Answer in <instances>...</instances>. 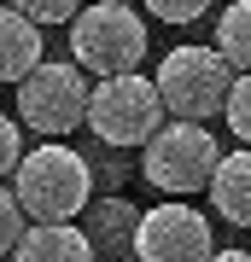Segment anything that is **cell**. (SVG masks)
I'll return each mask as SVG.
<instances>
[{
	"label": "cell",
	"instance_id": "obj_13",
	"mask_svg": "<svg viewBox=\"0 0 251 262\" xmlns=\"http://www.w3.org/2000/svg\"><path fill=\"white\" fill-rule=\"evenodd\" d=\"M24 227H29V215L18 204V192H12V181H0V256H12V245H18Z\"/></svg>",
	"mask_w": 251,
	"mask_h": 262
},
{
	"label": "cell",
	"instance_id": "obj_17",
	"mask_svg": "<svg viewBox=\"0 0 251 262\" xmlns=\"http://www.w3.org/2000/svg\"><path fill=\"white\" fill-rule=\"evenodd\" d=\"M205 262H251V251H210Z\"/></svg>",
	"mask_w": 251,
	"mask_h": 262
},
{
	"label": "cell",
	"instance_id": "obj_2",
	"mask_svg": "<svg viewBox=\"0 0 251 262\" xmlns=\"http://www.w3.org/2000/svg\"><path fill=\"white\" fill-rule=\"evenodd\" d=\"M146 18L129 0H93L70 18V58L88 76H117V70H140L146 58Z\"/></svg>",
	"mask_w": 251,
	"mask_h": 262
},
{
	"label": "cell",
	"instance_id": "obj_15",
	"mask_svg": "<svg viewBox=\"0 0 251 262\" xmlns=\"http://www.w3.org/2000/svg\"><path fill=\"white\" fill-rule=\"evenodd\" d=\"M12 6H18L24 18H35V24H70L76 12H82V0H12Z\"/></svg>",
	"mask_w": 251,
	"mask_h": 262
},
{
	"label": "cell",
	"instance_id": "obj_8",
	"mask_svg": "<svg viewBox=\"0 0 251 262\" xmlns=\"http://www.w3.org/2000/svg\"><path fill=\"white\" fill-rule=\"evenodd\" d=\"M12 262H93V239L76 222H29L12 245Z\"/></svg>",
	"mask_w": 251,
	"mask_h": 262
},
{
	"label": "cell",
	"instance_id": "obj_16",
	"mask_svg": "<svg viewBox=\"0 0 251 262\" xmlns=\"http://www.w3.org/2000/svg\"><path fill=\"white\" fill-rule=\"evenodd\" d=\"M18 158H24V128H18L6 111H0V181L18 169Z\"/></svg>",
	"mask_w": 251,
	"mask_h": 262
},
{
	"label": "cell",
	"instance_id": "obj_5",
	"mask_svg": "<svg viewBox=\"0 0 251 262\" xmlns=\"http://www.w3.org/2000/svg\"><path fill=\"white\" fill-rule=\"evenodd\" d=\"M152 82H158V99H164L169 117L210 122V117H222V105H228L234 64L216 47H169Z\"/></svg>",
	"mask_w": 251,
	"mask_h": 262
},
{
	"label": "cell",
	"instance_id": "obj_9",
	"mask_svg": "<svg viewBox=\"0 0 251 262\" xmlns=\"http://www.w3.org/2000/svg\"><path fill=\"white\" fill-rule=\"evenodd\" d=\"M205 192H210V204L228 227H251V146L216 158V175H210Z\"/></svg>",
	"mask_w": 251,
	"mask_h": 262
},
{
	"label": "cell",
	"instance_id": "obj_1",
	"mask_svg": "<svg viewBox=\"0 0 251 262\" xmlns=\"http://www.w3.org/2000/svg\"><path fill=\"white\" fill-rule=\"evenodd\" d=\"M6 181H12V192H18L29 222H76L88 210V192H93V169L59 140L24 151Z\"/></svg>",
	"mask_w": 251,
	"mask_h": 262
},
{
	"label": "cell",
	"instance_id": "obj_14",
	"mask_svg": "<svg viewBox=\"0 0 251 262\" xmlns=\"http://www.w3.org/2000/svg\"><path fill=\"white\" fill-rule=\"evenodd\" d=\"M158 24H199L210 12V0H140Z\"/></svg>",
	"mask_w": 251,
	"mask_h": 262
},
{
	"label": "cell",
	"instance_id": "obj_7",
	"mask_svg": "<svg viewBox=\"0 0 251 262\" xmlns=\"http://www.w3.org/2000/svg\"><path fill=\"white\" fill-rule=\"evenodd\" d=\"M216 251L210 215L187 198H164L146 215H134V256L140 262H205Z\"/></svg>",
	"mask_w": 251,
	"mask_h": 262
},
{
	"label": "cell",
	"instance_id": "obj_11",
	"mask_svg": "<svg viewBox=\"0 0 251 262\" xmlns=\"http://www.w3.org/2000/svg\"><path fill=\"white\" fill-rule=\"evenodd\" d=\"M216 53L228 58L234 70H251V0H234L222 6V24H216Z\"/></svg>",
	"mask_w": 251,
	"mask_h": 262
},
{
	"label": "cell",
	"instance_id": "obj_6",
	"mask_svg": "<svg viewBox=\"0 0 251 262\" xmlns=\"http://www.w3.org/2000/svg\"><path fill=\"white\" fill-rule=\"evenodd\" d=\"M88 70L76 64H41L18 82V122L24 128H35V134H47V140H65V134H76V128H88Z\"/></svg>",
	"mask_w": 251,
	"mask_h": 262
},
{
	"label": "cell",
	"instance_id": "obj_10",
	"mask_svg": "<svg viewBox=\"0 0 251 262\" xmlns=\"http://www.w3.org/2000/svg\"><path fill=\"white\" fill-rule=\"evenodd\" d=\"M41 64V24L18 6H0V82H24Z\"/></svg>",
	"mask_w": 251,
	"mask_h": 262
},
{
	"label": "cell",
	"instance_id": "obj_4",
	"mask_svg": "<svg viewBox=\"0 0 251 262\" xmlns=\"http://www.w3.org/2000/svg\"><path fill=\"white\" fill-rule=\"evenodd\" d=\"M164 117L169 111H164L152 76H140V70L93 76V88H88V128H93V140H105V146H146Z\"/></svg>",
	"mask_w": 251,
	"mask_h": 262
},
{
	"label": "cell",
	"instance_id": "obj_3",
	"mask_svg": "<svg viewBox=\"0 0 251 262\" xmlns=\"http://www.w3.org/2000/svg\"><path fill=\"white\" fill-rule=\"evenodd\" d=\"M216 158H222L216 134L205 128V122H193V117H164L158 134L140 146V169H146V181L164 198L205 192L210 175H216Z\"/></svg>",
	"mask_w": 251,
	"mask_h": 262
},
{
	"label": "cell",
	"instance_id": "obj_12",
	"mask_svg": "<svg viewBox=\"0 0 251 262\" xmlns=\"http://www.w3.org/2000/svg\"><path fill=\"white\" fill-rule=\"evenodd\" d=\"M222 117H228V134H234V140L251 146V70H234V88H228Z\"/></svg>",
	"mask_w": 251,
	"mask_h": 262
}]
</instances>
